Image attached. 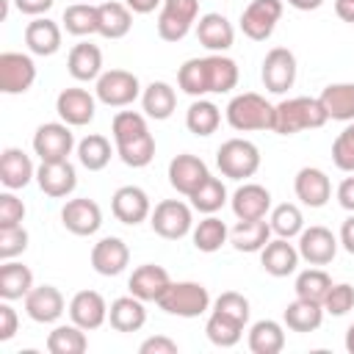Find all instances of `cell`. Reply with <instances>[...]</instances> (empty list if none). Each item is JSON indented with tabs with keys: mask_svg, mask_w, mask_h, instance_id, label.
I'll return each instance as SVG.
<instances>
[{
	"mask_svg": "<svg viewBox=\"0 0 354 354\" xmlns=\"http://www.w3.org/2000/svg\"><path fill=\"white\" fill-rule=\"evenodd\" d=\"M329 122L318 97H288L274 105V133L296 136L301 130H318Z\"/></svg>",
	"mask_w": 354,
	"mask_h": 354,
	"instance_id": "obj_1",
	"label": "cell"
},
{
	"mask_svg": "<svg viewBox=\"0 0 354 354\" xmlns=\"http://www.w3.org/2000/svg\"><path fill=\"white\" fill-rule=\"evenodd\" d=\"M224 113H227V124L238 133H254V130L274 133V105L257 91L235 94Z\"/></svg>",
	"mask_w": 354,
	"mask_h": 354,
	"instance_id": "obj_2",
	"label": "cell"
},
{
	"mask_svg": "<svg viewBox=\"0 0 354 354\" xmlns=\"http://www.w3.org/2000/svg\"><path fill=\"white\" fill-rule=\"evenodd\" d=\"M155 304L163 313L177 315V318H199L210 310V293L202 282L183 279V282H171Z\"/></svg>",
	"mask_w": 354,
	"mask_h": 354,
	"instance_id": "obj_3",
	"label": "cell"
},
{
	"mask_svg": "<svg viewBox=\"0 0 354 354\" xmlns=\"http://www.w3.org/2000/svg\"><path fill=\"white\" fill-rule=\"evenodd\" d=\"M216 166L230 180H249L260 169V149L246 138H227L216 149Z\"/></svg>",
	"mask_w": 354,
	"mask_h": 354,
	"instance_id": "obj_4",
	"label": "cell"
},
{
	"mask_svg": "<svg viewBox=\"0 0 354 354\" xmlns=\"http://www.w3.org/2000/svg\"><path fill=\"white\" fill-rule=\"evenodd\" d=\"M94 94L108 108H127L141 97V83L127 69H105L94 80Z\"/></svg>",
	"mask_w": 354,
	"mask_h": 354,
	"instance_id": "obj_5",
	"label": "cell"
},
{
	"mask_svg": "<svg viewBox=\"0 0 354 354\" xmlns=\"http://www.w3.org/2000/svg\"><path fill=\"white\" fill-rule=\"evenodd\" d=\"M149 227L155 235L166 238V241H180L194 230V213L191 205H185L183 199H163L152 207L149 213Z\"/></svg>",
	"mask_w": 354,
	"mask_h": 354,
	"instance_id": "obj_6",
	"label": "cell"
},
{
	"mask_svg": "<svg viewBox=\"0 0 354 354\" xmlns=\"http://www.w3.org/2000/svg\"><path fill=\"white\" fill-rule=\"evenodd\" d=\"M199 19V0H163L158 14V36L163 41H183Z\"/></svg>",
	"mask_w": 354,
	"mask_h": 354,
	"instance_id": "obj_7",
	"label": "cell"
},
{
	"mask_svg": "<svg viewBox=\"0 0 354 354\" xmlns=\"http://www.w3.org/2000/svg\"><path fill=\"white\" fill-rule=\"evenodd\" d=\"M75 144V133L66 122H44L33 133V152L39 155L41 163L47 160H69Z\"/></svg>",
	"mask_w": 354,
	"mask_h": 354,
	"instance_id": "obj_8",
	"label": "cell"
},
{
	"mask_svg": "<svg viewBox=\"0 0 354 354\" xmlns=\"http://www.w3.org/2000/svg\"><path fill=\"white\" fill-rule=\"evenodd\" d=\"M296 55L288 50V47H271L263 58V69H260V77H263V86L266 91L271 94H285L288 88H293L296 83Z\"/></svg>",
	"mask_w": 354,
	"mask_h": 354,
	"instance_id": "obj_9",
	"label": "cell"
},
{
	"mask_svg": "<svg viewBox=\"0 0 354 354\" xmlns=\"http://www.w3.org/2000/svg\"><path fill=\"white\" fill-rule=\"evenodd\" d=\"M282 0H252L241 14L243 36L252 41H266L282 17Z\"/></svg>",
	"mask_w": 354,
	"mask_h": 354,
	"instance_id": "obj_10",
	"label": "cell"
},
{
	"mask_svg": "<svg viewBox=\"0 0 354 354\" xmlns=\"http://www.w3.org/2000/svg\"><path fill=\"white\" fill-rule=\"evenodd\" d=\"M36 83V64L25 53H0V91L25 94Z\"/></svg>",
	"mask_w": 354,
	"mask_h": 354,
	"instance_id": "obj_11",
	"label": "cell"
},
{
	"mask_svg": "<svg viewBox=\"0 0 354 354\" xmlns=\"http://www.w3.org/2000/svg\"><path fill=\"white\" fill-rule=\"evenodd\" d=\"M111 213L116 216V221H122L127 227H136V224L147 221L149 213H152L149 194L138 185H122L111 196Z\"/></svg>",
	"mask_w": 354,
	"mask_h": 354,
	"instance_id": "obj_12",
	"label": "cell"
},
{
	"mask_svg": "<svg viewBox=\"0 0 354 354\" xmlns=\"http://www.w3.org/2000/svg\"><path fill=\"white\" fill-rule=\"evenodd\" d=\"M296 246H299V254H301L304 263H310V266H326V263L335 260L340 241L335 238L332 230H326L321 224H313V227H304L299 232V243Z\"/></svg>",
	"mask_w": 354,
	"mask_h": 354,
	"instance_id": "obj_13",
	"label": "cell"
},
{
	"mask_svg": "<svg viewBox=\"0 0 354 354\" xmlns=\"http://www.w3.org/2000/svg\"><path fill=\"white\" fill-rule=\"evenodd\" d=\"M61 224L72 232V235H94L102 227V210L94 199L88 196H77V199H66L61 207Z\"/></svg>",
	"mask_w": 354,
	"mask_h": 354,
	"instance_id": "obj_14",
	"label": "cell"
},
{
	"mask_svg": "<svg viewBox=\"0 0 354 354\" xmlns=\"http://www.w3.org/2000/svg\"><path fill=\"white\" fill-rule=\"evenodd\" d=\"M207 174L210 171H207L205 160L191 152H180L169 160V185L183 196H191L207 180Z\"/></svg>",
	"mask_w": 354,
	"mask_h": 354,
	"instance_id": "obj_15",
	"label": "cell"
},
{
	"mask_svg": "<svg viewBox=\"0 0 354 354\" xmlns=\"http://www.w3.org/2000/svg\"><path fill=\"white\" fill-rule=\"evenodd\" d=\"M55 111L61 116V122H66L69 127H83L94 119L97 111V97L88 94L86 88L69 86L55 97Z\"/></svg>",
	"mask_w": 354,
	"mask_h": 354,
	"instance_id": "obj_16",
	"label": "cell"
},
{
	"mask_svg": "<svg viewBox=\"0 0 354 354\" xmlns=\"http://www.w3.org/2000/svg\"><path fill=\"white\" fill-rule=\"evenodd\" d=\"M66 310L64 293L55 285H33L25 296V313L36 324H55Z\"/></svg>",
	"mask_w": 354,
	"mask_h": 354,
	"instance_id": "obj_17",
	"label": "cell"
},
{
	"mask_svg": "<svg viewBox=\"0 0 354 354\" xmlns=\"http://www.w3.org/2000/svg\"><path fill=\"white\" fill-rule=\"evenodd\" d=\"M293 191H296V199L301 205H307V207H324L332 199V180L326 177L324 169L304 166V169L296 171Z\"/></svg>",
	"mask_w": 354,
	"mask_h": 354,
	"instance_id": "obj_18",
	"label": "cell"
},
{
	"mask_svg": "<svg viewBox=\"0 0 354 354\" xmlns=\"http://www.w3.org/2000/svg\"><path fill=\"white\" fill-rule=\"evenodd\" d=\"M230 205H232V213L238 221L266 218L271 213V191L260 183H243L235 188Z\"/></svg>",
	"mask_w": 354,
	"mask_h": 354,
	"instance_id": "obj_19",
	"label": "cell"
},
{
	"mask_svg": "<svg viewBox=\"0 0 354 354\" xmlns=\"http://www.w3.org/2000/svg\"><path fill=\"white\" fill-rule=\"evenodd\" d=\"M130 263V249L122 238L108 235L91 246V268L100 277H119Z\"/></svg>",
	"mask_w": 354,
	"mask_h": 354,
	"instance_id": "obj_20",
	"label": "cell"
},
{
	"mask_svg": "<svg viewBox=\"0 0 354 354\" xmlns=\"http://www.w3.org/2000/svg\"><path fill=\"white\" fill-rule=\"evenodd\" d=\"M36 183H39L41 194H47L53 199H64L75 191L77 171L69 160H47L36 169Z\"/></svg>",
	"mask_w": 354,
	"mask_h": 354,
	"instance_id": "obj_21",
	"label": "cell"
},
{
	"mask_svg": "<svg viewBox=\"0 0 354 354\" xmlns=\"http://www.w3.org/2000/svg\"><path fill=\"white\" fill-rule=\"evenodd\" d=\"M69 318L86 332L100 329L108 321V304L97 290H77L69 301Z\"/></svg>",
	"mask_w": 354,
	"mask_h": 354,
	"instance_id": "obj_22",
	"label": "cell"
},
{
	"mask_svg": "<svg viewBox=\"0 0 354 354\" xmlns=\"http://www.w3.org/2000/svg\"><path fill=\"white\" fill-rule=\"evenodd\" d=\"M196 39L210 53H227L235 41V28L224 14L210 11L196 19Z\"/></svg>",
	"mask_w": 354,
	"mask_h": 354,
	"instance_id": "obj_23",
	"label": "cell"
},
{
	"mask_svg": "<svg viewBox=\"0 0 354 354\" xmlns=\"http://www.w3.org/2000/svg\"><path fill=\"white\" fill-rule=\"evenodd\" d=\"M30 180H36V166H33L30 155L22 152L19 147H6L0 152V183L8 191H19Z\"/></svg>",
	"mask_w": 354,
	"mask_h": 354,
	"instance_id": "obj_24",
	"label": "cell"
},
{
	"mask_svg": "<svg viewBox=\"0 0 354 354\" xmlns=\"http://www.w3.org/2000/svg\"><path fill=\"white\" fill-rule=\"evenodd\" d=\"M299 246L290 243L288 238H274L260 249V266L271 277H290L299 268Z\"/></svg>",
	"mask_w": 354,
	"mask_h": 354,
	"instance_id": "obj_25",
	"label": "cell"
},
{
	"mask_svg": "<svg viewBox=\"0 0 354 354\" xmlns=\"http://www.w3.org/2000/svg\"><path fill=\"white\" fill-rule=\"evenodd\" d=\"M169 285H171V277H169V271H166L163 266H158V263H144V266H138V268L130 274V279H127V290H130L133 296H138L141 301H158L160 293H163Z\"/></svg>",
	"mask_w": 354,
	"mask_h": 354,
	"instance_id": "obj_26",
	"label": "cell"
},
{
	"mask_svg": "<svg viewBox=\"0 0 354 354\" xmlns=\"http://www.w3.org/2000/svg\"><path fill=\"white\" fill-rule=\"evenodd\" d=\"M25 44L33 55H55L61 50V25L47 17H33L25 28Z\"/></svg>",
	"mask_w": 354,
	"mask_h": 354,
	"instance_id": "obj_27",
	"label": "cell"
},
{
	"mask_svg": "<svg viewBox=\"0 0 354 354\" xmlns=\"http://www.w3.org/2000/svg\"><path fill=\"white\" fill-rule=\"evenodd\" d=\"M108 324L116 332H138L147 324V310L138 296H119L108 307Z\"/></svg>",
	"mask_w": 354,
	"mask_h": 354,
	"instance_id": "obj_28",
	"label": "cell"
},
{
	"mask_svg": "<svg viewBox=\"0 0 354 354\" xmlns=\"http://www.w3.org/2000/svg\"><path fill=\"white\" fill-rule=\"evenodd\" d=\"M133 28V11L124 3L108 0L97 6V33L102 39H124Z\"/></svg>",
	"mask_w": 354,
	"mask_h": 354,
	"instance_id": "obj_29",
	"label": "cell"
},
{
	"mask_svg": "<svg viewBox=\"0 0 354 354\" xmlns=\"http://www.w3.org/2000/svg\"><path fill=\"white\" fill-rule=\"evenodd\" d=\"M66 69L75 80L80 83H88V80H97L105 69H102V50L97 44H88V41H80L69 50V58H66Z\"/></svg>",
	"mask_w": 354,
	"mask_h": 354,
	"instance_id": "obj_30",
	"label": "cell"
},
{
	"mask_svg": "<svg viewBox=\"0 0 354 354\" xmlns=\"http://www.w3.org/2000/svg\"><path fill=\"white\" fill-rule=\"evenodd\" d=\"M205 72H207V91L210 94H227L238 86V64L224 53L205 55Z\"/></svg>",
	"mask_w": 354,
	"mask_h": 354,
	"instance_id": "obj_31",
	"label": "cell"
},
{
	"mask_svg": "<svg viewBox=\"0 0 354 354\" xmlns=\"http://www.w3.org/2000/svg\"><path fill=\"white\" fill-rule=\"evenodd\" d=\"M141 108H144V116L147 119H155V122H163L174 113L177 108V94L174 88L166 83V80H152L144 91H141Z\"/></svg>",
	"mask_w": 354,
	"mask_h": 354,
	"instance_id": "obj_32",
	"label": "cell"
},
{
	"mask_svg": "<svg viewBox=\"0 0 354 354\" xmlns=\"http://www.w3.org/2000/svg\"><path fill=\"white\" fill-rule=\"evenodd\" d=\"M282 324L290 329V332H315L321 324H324V304L318 301H310V299H293L285 313H282Z\"/></svg>",
	"mask_w": 354,
	"mask_h": 354,
	"instance_id": "obj_33",
	"label": "cell"
},
{
	"mask_svg": "<svg viewBox=\"0 0 354 354\" xmlns=\"http://www.w3.org/2000/svg\"><path fill=\"white\" fill-rule=\"evenodd\" d=\"M33 288V271L25 263L17 260H3L0 266V299L6 301H17L25 299Z\"/></svg>",
	"mask_w": 354,
	"mask_h": 354,
	"instance_id": "obj_34",
	"label": "cell"
},
{
	"mask_svg": "<svg viewBox=\"0 0 354 354\" xmlns=\"http://www.w3.org/2000/svg\"><path fill=\"white\" fill-rule=\"evenodd\" d=\"M324 111L335 122H354V83H329L318 94Z\"/></svg>",
	"mask_w": 354,
	"mask_h": 354,
	"instance_id": "obj_35",
	"label": "cell"
},
{
	"mask_svg": "<svg viewBox=\"0 0 354 354\" xmlns=\"http://www.w3.org/2000/svg\"><path fill=\"white\" fill-rule=\"evenodd\" d=\"M271 241V224L266 218H252V221H238L230 230V243L238 252H260Z\"/></svg>",
	"mask_w": 354,
	"mask_h": 354,
	"instance_id": "obj_36",
	"label": "cell"
},
{
	"mask_svg": "<svg viewBox=\"0 0 354 354\" xmlns=\"http://www.w3.org/2000/svg\"><path fill=\"white\" fill-rule=\"evenodd\" d=\"M285 348V326L279 321L263 318L249 329V351L252 354H279Z\"/></svg>",
	"mask_w": 354,
	"mask_h": 354,
	"instance_id": "obj_37",
	"label": "cell"
},
{
	"mask_svg": "<svg viewBox=\"0 0 354 354\" xmlns=\"http://www.w3.org/2000/svg\"><path fill=\"white\" fill-rule=\"evenodd\" d=\"M243 326L238 318L227 315V313H218V310H210L207 315V324H205V335L213 346L218 348H232L241 337H243Z\"/></svg>",
	"mask_w": 354,
	"mask_h": 354,
	"instance_id": "obj_38",
	"label": "cell"
},
{
	"mask_svg": "<svg viewBox=\"0 0 354 354\" xmlns=\"http://www.w3.org/2000/svg\"><path fill=\"white\" fill-rule=\"evenodd\" d=\"M218 124H221V111H218L216 102H210L205 97H196L188 105V111H185V127L194 136H202V138L205 136H213L218 130Z\"/></svg>",
	"mask_w": 354,
	"mask_h": 354,
	"instance_id": "obj_39",
	"label": "cell"
},
{
	"mask_svg": "<svg viewBox=\"0 0 354 354\" xmlns=\"http://www.w3.org/2000/svg\"><path fill=\"white\" fill-rule=\"evenodd\" d=\"M116 155L122 158L124 166H130V169H144V166H149L152 158H155V136L147 130V133H141V136H133V138H127V141H119V144H116Z\"/></svg>",
	"mask_w": 354,
	"mask_h": 354,
	"instance_id": "obj_40",
	"label": "cell"
},
{
	"mask_svg": "<svg viewBox=\"0 0 354 354\" xmlns=\"http://www.w3.org/2000/svg\"><path fill=\"white\" fill-rule=\"evenodd\" d=\"M227 238H230V230H227V224H224L218 216H205V218L191 230L194 246H196L199 252H205V254L218 252V249L227 243Z\"/></svg>",
	"mask_w": 354,
	"mask_h": 354,
	"instance_id": "obj_41",
	"label": "cell"
},
{
	"mask_svg": "<svg viewBox=\"0 0 354 354\" xmlns=\"http://www.w3.org/2000/svg\"><path fill=\"white\" fill-rule=\"evenodd\" d=\"M88 348L86 329L77 324H61L47 335V351L50 354H83Z\"/></svg>",
	"mask_w": 354,
	"mask_h": 354,
	"instance_id": "obj_42",
	"label": "cell"
},
{
	"mask_svg": "<svg viewBox=\"0 0 354 354\" xmlns=\"http://www.w3.org/2000/svg\"><path fill=\"white\" fill-rule=\"evenodd\" d=\"M111 155H113L111 141L105 136H100V133H91L83 141H77V160L88 171H102L111 163Z\"/></svg>",
	"mask_w": 354,
	"mask_h": 354,
	"instance_id": "obj_43",
	"label": "cell"
},
{
	"mask_svg": "<svg viewBox=\"0 0 354 354\" xmlns=\"http://www.w3.org/2000/svg\"><path fill=\"white\" fill-rule=\"evenodd\" d=\"M188 199H191V207H194V210H199V213H205V216H213L216 210L224 207V202H227V188H224V183H221L218 177L207 174V180H205Z\"/></svg>",
	"mask_w": 354,
	"mask_h": 354,
	"instance_id": "obj_44",
	"label": "cell"
},
{
	"mask_svg": "<svg viewBox=\"0 0 354 354\" xmlns=\"http://www.w3.org/2000/svg\"><path fill=\"white\" fill-rule=\"evenodd\" d=\"M268 224H271V232L277 238H296L301 230H304V216L299 210V205L293 202H282L277 207H271V216H268Z\"/></svg>",
	"mask_w": 354,
	"mask_h": 354,
	"instance_id": "obj_45",
	"label": "cell"
},
{
	"mask_svg": "<svg viewBox=\"0 0 354 354\" xmlns=\"http://www.w3.org/2000/svg\"><path fill=\"white\" fill-rule=\"evenodd\" d=\"M335 282H332V277L324 271V268H304L299 277H296V285H293V290H296V296L299 299H310V301H318V304H324V299H326V293H329V288H332Z\"/></svg>",
	"mask_w": 354,
	"mask_h": 354,
	"instance_id": "obj_46",
	"label": "cell"
},
{
	"mask_svg": "<svg viewBox=\"0 0 354 354\" xmlns=\"http://www.w3.org/2000/svg\"><path fill=\"white\" fill-rule=\"evenodd\" d=\"M61 22H64L66 33H72V36H91V33H97V6L72 3L64 8Z\"/></svg>",
	"mask_w": 354,
	"mask_h": 354,
	"instance_id": "obj_47",
	"label": "cell"
},
{
	"mask_svg": "<svg viewBox=\"0 0 354 354\" xmlns=\"http://www.w3.org/2000/svg\"><path fill=\"white\" fill-rule=\"evenodd\" d=\"M177 86L180 91H185L188 97H205L207 91V72H205V58H188L180 72H177Z\"/></svg>",
	"mask_w": 354,
	"mask_h": 354,
	"instance_id": "obj_48",
	"label": "cell"
},
{
	"mask_svg": "<svg viewBox=\"0 0 354 354\" xmlns=\"http://www.w3.org/2000/svg\"><path fill=\"white\" fill-rule=\"evenodd\" d=\"M147 130H149V127H147V116L138 113V111H119V113L113 116V122H111L113 144L127 141V138H133V136H141V133H147Z\"/></svg>",
	"mask_w": 354,
	"mask_h": 354,
	"instance_id": "obj_49",
	"label": "cell"
},
{
	"mask_svg": "<svg viewBox=\"0 0 354 354\" xmlns=\"http://www.w3.org/2000/svg\"><path fill=\"white\" fill-rule=\"evenodd\" d=\"M332 163L340 171L354 174V122H348L332 141Z\"/></svg>",
	"mask_w": 354,
	"mask_h": 354,
	"instance_id": "obj_50",
	"label": "cell"
},
{
	"mask_svg": "<svg viewBox=\"0 0 354 354\" xmlns=\"http://www.w3.org/2000/svg\"><path fill=\"white\" fill-rule=\"evenodd\" d=\"M28 249V230L22 224L0 227V260H14Z\"/></svg>",
	"mask_w": 354,
	"mask_h": 354,
	"instance_id": "obj_51",
	"label": "cell"
},
{
	"mask_svg": "<svg viewBox=\"0 0 354 354\" xmlns=\"http://www.w3.org/2000/svg\"><path fill=\"white\" fill-rule=\"evenodd\" d=\"M348 310H354V285L348 282H335L324 299V313L329 315H346Z\"/></svg>",
	"mask_w": 354,
	"mask_h": 354,
	"instance_id": "obj_52",
	"label": "cell"
},
{
	"mask_svg": "<svg viewBox=\"0 0 354 354\" xmlns=\"http://www.w3.org/2000/svg\"><path fill=\"white\" fill-rule=\"evenodd\" d=\"M213 310L227 313V315L238 318L241 324H249V313H252L249 299H246L243 293H238V290H224V293H221V296L213 301Z\"/></svg>",
	"mask_w": 354,
	"mask_h": 354,
	"instance_id": "obj_53",
	"label": "cell"
},
{
	"mask_svg": "<svg viewBox=\"0 0 354 354\" xmlns=\"http://www.w3.org/2000/svg\"><path fill=\"white\" fill-rule=\"evenodd\" d=\"M22 218H25V202L11 191L0 194V227L22 224Z\"/></svg>",
	"mask_w": 354,
	"mask_h": 354,
	"instance_id": "obj_54",
	"label": "cell"
},
{
	"mask_svg": "<svg viewBox=\"0 0 354 354\" xmlns=\"http://www.w3.org/2000/svg\"><path fill=\"white\" fill-rule=\"evenodd\" d=\"M17 329H19V315H17V310L11 307V301H0V343H6V340H11L14 335H17Z\"/></svg>",
	"mask_w": 354,
	"mask_h": 354,
	"instance_id": "obj_55",
	"label": "cell"
},
{
	"mask_svg": "<svg viewBox=\"0 0 354 354\" xmlns=\"http://www.w3.org/2000/svg\"><path fill=\"white\" fill-rule=\"evenodd\" d=\"M177 351H180L177 340H171L166 335H152L138 346V354H177Z\"/></svg>",
	"mask_w": 354,
	"mask_h": 354,
	"instance_id": "obj_56",
	"label": "cell"
},
{
	"mask_svg": "<svg viewBox=\"0 0 354 354\" xmlns=\"http://www.w3.org/2000/svg\"><path fill=\"white\" fill-rule=\"evenodd\" d=\"M53 3H55V0H14L17 11H22V14H28V17H41V14H47V11L53 8Z\"/></svg>",
	"mask_w": 354,
	"mask_h": 354,
	"instance_id": "obj_57",
	"label": "cell"
},
{
	"mask_svg": "<svg viewBox=\"0 0 354 354\" xmlns=\"http://www.w3.org/2000/svg\"><path fill=\"white\" fill-rule=\"evenodd\" d=\"M337 202H340V207H343V210L354 213V174H351V177H346V180L337 185Z\"/></svg>",
	"mask_w": 354,
	"mask_h": 354,
	"instance_id": "obj_58",
	"label": "cell"
},
{
	"mask_svg": "<svg viewBox=\"0 0 354 354\" xmlns=\"http://www.w3.org/2000/svg\"><path fill=\"white\" fill-rule=\"evenodd\" d=\"M337 241H340V246H343L348 254H354V213L340 224V235H337Z\"/></svg>",
	"mask_w": 354,
	"mask_h": 354,
	"instance_id": "obj_59",
	"label": "cell"
},
{
	"mask_svg": "<svg viewBox=\"0 0 354 354\" xmlns=\"http://www.w3.org/2000/svg\"><path fill=\"white\" fill-rule=\"evenodd\" d=\"M124 6L133 14H152L158 6H163V0H124Z\"/></svg>",
	"mask_w": 354,
	"mask_h": 354,
	"instance_id": "obj_60",
	"label": "cell"
},
{
	"mask_svg": "<svg viewBox=\"0 0 354 354\" xmlns=\"http://www.w3.org/2000/svg\"><path fill=\"white\" fill-rule=\"evenodd\" d=\"M335 14H337L343 22H351V25H354V3H351V0H335Z\"/></svg>",
	"mask_w": 354,
	"mask_h": 354,
	"instance_id": "obj_61",
	"label": "cell"
},
{
	"mask_svg": "<svg viewBox=\"0 0 354 354\" xmlns=\"http://www.w3.org/2000/svg\"><path fill=\"white\" fill-rule=\"evenodd\" d=\"M288 6L296 11H315L324 6V0H288Z\"/></svg>",
	"mask_w": 354,
	"mask_h": 354,
	"instance_id": "obj_62",
	"label": "cell"
},
{
	"mask_svg": "<svg viewBox=\"0 0 354 354\" xmlns=\"http://www.w3.org/2000/svg\"><path fill=\"white\" fill-rule=\"evenodd\" d=\"M346 351H348V354H354V324L346 329Z\"/></svg>",
	"mask_w": 354,
	"mask_h": 354,
	"instance_id": "obj_63",
	"label": "cell"
},
{
	"mask_svg": "<svg viewBox=\"0 0 354 354\" xmlns=\"http://www.w3.org/2000/svg\"><path fill=\"white\" fill-rule=\"evenodd\" d=\"M351 3H354V0H351Z\"/></svg>",
	"mask_w": 354,
	"mask_h": 354,
	"instance_id": "obj_64",
	"label": "cell"
}]
</instances>
